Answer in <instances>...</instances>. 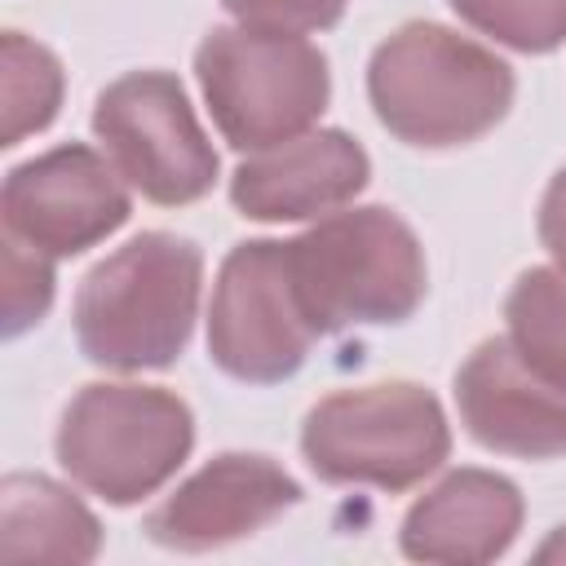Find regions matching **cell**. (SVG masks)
<instances>
[{"mask_svg":"<svg viewBox=\"0 0 566 566\" xmlns=\"http://www.w3.org/2000/svg\"><path fill=\"white\" fill-rule=\"evenodd\" d=\"M195 75L217 133L234 150H270L318 124L332 97L323 49L292 31L212 27L195 49Z\"/></svg>","mask_w":566,"mask_h":566,"instance_id":"cell-4","label":"cell"},{"mask_svg":"<svg viewBox=\"0 0 566 566\" xmlns=\"http://www.w3.org/2000/svg\"><path fill=\"white\" fill-rule=\"evenodd\" d=\"M53 305V256L4 234V336H22Z\"/></svg>","mask_w":566,"mask_h":566,"instance_id":"cell-18","label":"cell"},{"mask_svg":"<svg viewBox=\"0 0 566 566\" xmlns=\"http://www.w3.org/2000/svg\"><path fill=\"white\" fill-rule=\"evenodd\" d=\"M371 177L367 150L340 128H310L256 150L230 177V203L248 221H305L345 208Z\"/></svg>","mask_w":566,"mask_h":566,"instance_id":"cell-12","label":"cell"},{"mask_svg":"<svg viewBox=\"0 0 566 566\" xmlns=\"http://www.w3.org/2000/svg\"><path fill=\"white\" fill-rule=\"evenodd\" d=\"M535 562H566V526H557V531L535 548Z\"/></svg>","mask_w":566,"mask_h":566,"instance_id":"cell-21","label":"cell"},{"mask_svg":"<svg viewBox=\"0 0 566 566\" xmlns=\"http://www.w3.org/2000/svg\"><path fill=\"white\" fill-rule=\"evenodd\" d=\"M102 553V526L88 504L44 478V473H9L0 482V562H49L80 566Z\"/></svg>","mask_w":566,"mask_h":566,"instance_id":"cell-14","label":"cell"},{"mask_svg":"<svg viewBox=\"0 0 566 566\" xmlns=\"http://www.w3.org/2000/svg\"><path fill=\"white\" fill-rule=\"evenodd\" d=\"M539 243L557 261V270H566V168L553 172L539 199Z\"/></svg>","mask_w":566,"mask_h":566,"instance_id":"cell-20","label":"cell"},{"mask_svg":"<svg viewBox=\"0 0 566 566\" xmlns=\"http://www.w3.org/2000/svg\"><path fill=\"white\" fill-rule=\"evenodd\" d=\"M513 349L553 385L566 389V270L535 265L517 274L504 301Z\"/></svg>","mask_w":566,"mask_h":566,"instance_id":"cell-15","label":"cell"},{"mask_svg":"<svg viewBox=\"0 0 566 566\" xmlns=\"http://www.w3.org/2000/svg\"><path fill=\"white\" fill-rule=\"evenodd\" d=\"M367 97L402 146L451 150L486 137L513 106V71L491 49L438 22H407L376 44Z\"/></svg>","mask_w":566,"mask_h":566,"instance_id":"cell-2","label":"cell"},{"mask_svg":"<svg viewBox=\"0 0 566 566\" xmlns=\"http://www.w3.org/2000/svg\"><path fill=\"white\" fill-rule=\"evenodd\" d=\"M4 234L44 256H75L115 234L128 212V181L93 146L66 142L4 177Z\"/></svg>","mask_w":566,"mask_h":566,"instance_id":"cell-9","label":"cell"},{"mask_svg":"<svg viewBox=\"0 0 566 566\" xmlns=\"http://www.w3.org/2000/svg\"><path fill=\"white\" fill-rule=\"evenodd\" d=\"M455 407L469 438L495 455H566V389L539 376L509 336L482 340L455 371Z\"/></svg>","mask_w":566,"mask_h":566,"instance_id":"cell-11","label":"cell"},{"mask_svg":"<svg viewBox=\"0 0 566 566\" xmlns=\"http://www.w3.org/2000/svg\"><path fill=\"white\" fill-rule=\"evenodd\" d=\"M323 332L314 327L287 239L234 243L217 270L208 305V358L243 385H279L301 371L310 345Z\"/></svg>","mask_w":566,"mask_h":566,"instance_id":"cell-7","label":"cell"},{"mask_svg":"<svg viewBox=\"0 0 566 566\" xmlns=\"http://www.w3.org/2000/svg\"><path fill=\"white\" fill-rule=\"evenodd\" d=\"M195 416L159 385H84L57 420V464L106 504L155 495L190 455Z\"/></svg>","mask_w":566,"mask_h":566,"instance_id":"cell-6","label":"cell"},{"mask_svg":"<svg viewBox=\"0 0 566 566\" xmlns=\"http://www.w3.org/2000/svg\"><path fill=\"white\" fill-rule=\"evenodd\" d=\"M230 18L261 31H327L345 18V0H221Z\"/></svg>","mask_w":566,"mask_h":566,"instance_id":"cell-19","label":"cell"},{"mask_svg":"<svg viewBox=\"0 0 566 566\" xmlns=\"http://www.w3.org/2000/svg\"><path fill=\"white\" fill-rule=\"evenodd\" d=\"M0 62H4V128H0V146H18L22 137H31V133L53 124L66 80H62V62L40 40H27L22 31H4Z\"/></svg>","mask_w":566,"mask_h":566,"instance_id":"cell-16","label":"cell"},{"mask_svg":"<svg viewBox=\"0 0 566 566\" xmlns=\"http://www.w3.org/2000/svg\"><path fill=\"white\" fill-rule=\"evenodd\" d=\"M292 504H301V486L283 464L252 451H226L146 517V535L172 553H208L256 535Z\"/></svg>","mask_w":566,"mask_h":566,"instance_id":"cell-10","label":"cell"},{"mask_svg":"<svg viewBox=\"0 0 566 566\" xmlns=\"http://www.w3.org/2000/svg\"><path fill=\"white\" fill-rule=\"evenodd\" d=\"M93 133L119 177L150 203L181 208L212 190L217 150L172 71H128L93 102Z\"/></svg>","mask_w":566,"mask_h":566,"instance_id":"cell-8","label":"cell"},{"mask_svg":"<svg viewBox=\"0 0 566 566\" xmlns=\"http://www.w3.org/2000/svg\"><path fill=\"white\" fill-rule=\"evenodd\" d=\"M522 531V491L491 469H455L424 491L398 531L411 562L482 566L509 553Z\"/></svg>","mask_w":566,"mask_h":566,"instance_id":"cell-13","label":"cell"},{"mask_svg":"<svg viewBox=\"0 0 566 566\" xmlns=\"http://www.w3.org/2000/svg\"><path fill=\"white\" fill-rule=\"evenodd\" d=\"M203 252L168 230H146L97 261L75 292L80 354L106 371L172 367L195 332Z\"/></svg>","mask_w":566,"mask_h":566,"instance_id":"cell-1","label":"cell"},{"mask_svg":"<svg viewBox=\"0 0 566 566\" xmlns=\"http://www.w3.org/2000/svg\"><path fill=\"white\" fill-rule=\"evenodd\" d=\"M292 243L301 301L318 332L407 323L424 292V248L389 208L332 212Z\"/></svg>","mask_w":566,"mask_h":566,"instance_id":"cell-3","label":"cell"},{"mask_svg":"<svg viewBox=\"0 0 566 566\" xmlns=\"http://www.w3.org/2000/svg\"><path fill=\"white\" fill-rule=\"evenodd\" d=\"M460 22L517 53H553L566 44V0H447Z\"/></svg>","mask_w":566,"mask_h":566,"instance_id":"cell-17","label":"cell"},{"mask_svg":"<svg viewBox=\"0 0 566 566\" xmlns=\"http://www.w3.org/2000/svg\"><path fill=\"white\" fill-rule=\"evenodd\" d=\"M301 455L318 482L411 491L451 455L442 402L411 380H380L318 398L301 424Z\"/></svg>","mask_w":566,"mask_h":566,"instance_id":"cell-5","label":"cell"}]
</instances>
